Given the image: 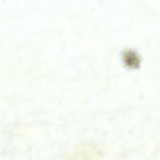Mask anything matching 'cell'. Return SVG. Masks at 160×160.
<instances>
[{"mask_svg":"<svg viewBox=\"0 0 160 160\" xmlns=\"http://www.w3.org/2000/svg\"><path fill=\"white\" fill-rule=\"evenodd\" d=\"M124 62L129 66V67L136 68L137 65L139 64V58L138 56L132 51L127 52L124 56Z\"/></svg>","mask_w":160,"mask_h":160,"instance_id":"cell-1","label":"cell"}]
</instances>
